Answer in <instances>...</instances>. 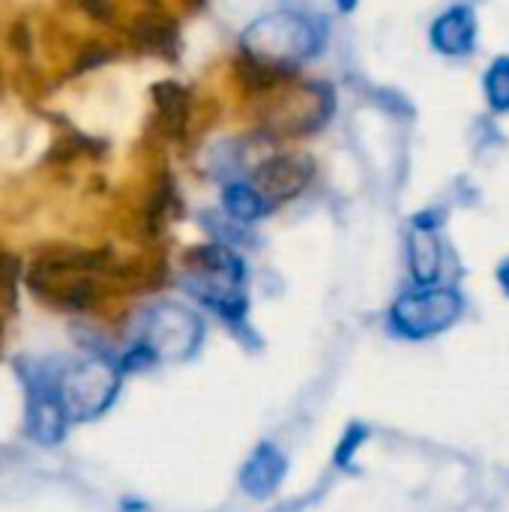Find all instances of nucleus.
<instances>
[{
  "instance_id": "f257e3e1",
  "label": "nucleus",
  "mask_w": 509,
  "mask_h": 512,
  "mask_svg": "<svg viewBox=\"0 0 509 512\" xmlns=\"http://www.w3.org/2000/svg\"><path fill=\"white\" fill-rule=\"evenodd\" d=\"M243 285H246V264L234 249L222 243H210L189 252L183 288L231 324L243 321L246 315Z\"/></svg>"
},
{
  "instance_id": "f03ea898",
  "label": "nucleus",
  "mask_w": 509,
  "mask_h": 512,
  "mask_svg": "<svg viewBox=\"0 0 509 512\" xmlns=\"http://www.w3.org/2000/svg\"><path fill=\"white\" fill-rule=\"evenodd\" d=\"M204 342V321L183 303L162 300L144 312L141 339L129 360L120 363L126 372L132 363H186Z\"/></svg>"
},
{
  "instance_id": "7ed1b4c3",
  "label": "nucleus",
  "mask_w": 509,
  "mask_h": 512,
  "mask_svg": "<svg viewBox=\"0 0 509 512\" xmlns=\"http://www.w3.org/2000/svg\"><path fill=\"white\" fill-rule=\"evenodd\" d=\"M123 369L105 354H87L63 369L54 381V393L69 423H87L102 417L120 393Z\"/></svg>"
},
{
  "instance_id": "20e7f679",
  "label": "nucleus",
  "mask_w": 509,
  "mask_h": 512,
  "mask_svg": "<svg viewBox=\"0 0 509 512\" xmlns=\"http://www.w3.org/2000/svg\"><path fill=\"white\" fill-rule=\"evenodd\" d=\"M243 48L261 66H294L315 57L321 48V30L300 12H270L243 30Z\"/></svg>"
},
{
  "instance_id": "39448f33",
  "label": "nucleus",
  "mask_w": 509,
  "mask_h": 512,
  "mask_svg": "<svg viewBox=\"0 0 509 512\" xmlns=\"http://www.w3.org/2000/svg\"><path fill=\"white\" fill-rule=\"evenodd\" d=\"M465 312V300L453 288H417L390 306V327L411 342H423L450 330Z\"/></svg>"
},
{
  "instance_id": "423d86ee",
  "label": "nucleus",
  "mask_w": 509,
  "mask_h": 512,
  "mask_svg": "<svg viewBox=\"0 0 509 512\" xmlns=\"http://www.w3.org/2000/svg\"><path fill=\"white\" fill-rule=\"evenodd\" d=\"M69 429V417L54 393V381L51 384H30V396H27V432L36 444L42 447H57L66 438Z\"/></svg>"
},
{
  "instance_id": "0eeeda50",
  "label": "nucleus",
  "mask_w": 509,
  "mask_h": 512,
  "mask_svg": "<svg viewBox=\"0 0 509 512\" xmlns=\"http://www.w3.org/2000/svg\"><path fill=\"white\" fill-rule=\"evenodd\" d=\"M285 474H288L285 453L276 444L264 441L246 459V465L240 471V489L255 501H267L279 492V486L285 483Z\"/></svg>"
},
{
  "instance_id": "6e6552de",
  "label": "nucleus",
  "mask_w": 509,
  "mask_h": 512,
  "mask_svg": "<svg viewBox=\"0 0 509 512\" xmlns=\"http://www.w3.org/2000/svg\"><path fill=\"white\" fill-rule=\"evenodd\" d=\"M429 39L435 45V51L447 54V57H465L474 51L477 45V12L465 3L450 6L447 12H441L429 30Z\"/></svg>"
},
{
  "instance_id": "1a4fd4ad",
  "label": "nucleus",
  "mask_w": 509,
  "mask_h": 512,
  "mask_svg": "<svg viewBox=\"0 0 509 512\" xmlns=\"http://www.w3.org/2000/svg\"><path fill=\"white\" fill-rule=\"evenodd\" d=\"M312 177V165L309 159H300V156H276L270 162H264L258 168V177H255V189L264 195V201H285L291 195H297Z\"/></svg>"
},
{
  "instance_id": "9d476101",
  "label": "nucleus",
  "mask_w": 509,
  "mask_h": 512,
  "mask_svg": "<svg viewBox=\"0 0 509 512\" xmlns=\"http://www.w3.org/2000/svg\"><path fill=\"white\" fill-rule=\"evenodd\" d=\"M408 264L417 288H429L438 282L444 267V246L438 240V228H420L414 225L408 237Z\"/></svg>"
},
{
  "instance_id": "9b49d317",
  "label": "nucleus",
  "mask_w": 509,
  "mask_h": 512,
  "mask_svg": "<svg viewBox=\"0 0 509 512\" xmlns=\"http://www.w3.org/2000/svg\"><path fill=\"white\" fill-rule=\"evenodd\" d=\"M222 207L240 225L258 222L267 213V201L252 183H228L222 192Z\"/></svg>"
},
{
  "instance_id": "f8f14e48",
  "label": "nucleus",
  "mask_w": 509,
  "mask_h": 512,
  "mask_svg": "<svg viewBox=\"0 0 509 512\" xmlns=\"http://www.w3.org/2000/svg\"><path fill=\"white\" fill-rule=\"evenodd\" d=\"M486 99L495 111H509V57L492 60L486 72Z\"/></svg>"
},
{
  "instance_id": "ddd939ff",
  "label": "nucleus",
  "mask_w": 509,
  "mask_h": 512,
  "mask_svg": "<svg viewBox=\"0 0 509 512\" xmlns=\"http://www.w3.org/2000/svg\"><path fill=\"white\" fill-rule=\"evenodd\" d=\"M363 438H366V429H360V426H354L348 435H345V441H342V447L336 450V462L342 465V468H348V462H351V456H354V450L363 444Z\"/></svg>"
},
{
  "instance_id": "4468645a",
  "label": "nucleus",
  "mask_w": 509,
  "mask_h": 512,
  "mask_svg": "<svg viewBox=\"0 0 509 512\" xmlns=\"http://www.w3.org/2000/svg\"><path fill=\"white\" fill-rule=\"evenodd\" d=\"M498 282H501L504 294H507V297H509V261H504V264L498 267Z\"/></svg>"
},
{
  "instance_id": "2eb2a0df",
  "label": "nucleus",
  "mask_w": 509,
  "mask_h": 512,
  "mask_svg": "<svg viewBox=\"0 0 509 512\" xmlns=\"http://www.w3.org/2000/svg\"><path fill=\"white\" fill-rule=\"evenodd\" d=\"M336 3H339V9H342V12H351V9L357 6V0H336Z\"/></svg>"
}]
</instances>
